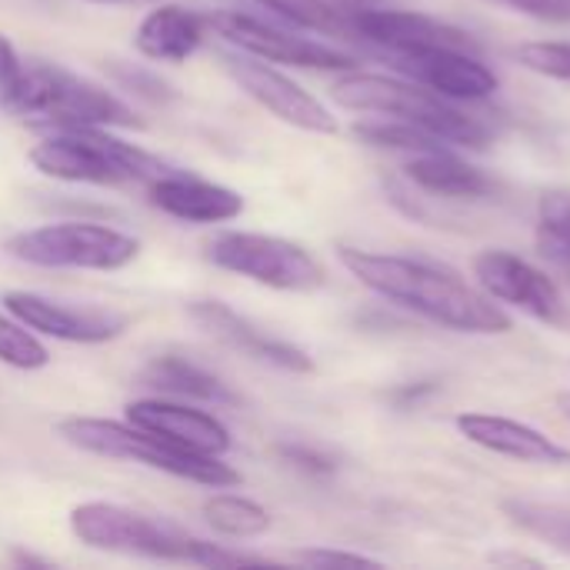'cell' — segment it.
<instances>
[{
	"label": "cell",
	"mask_w": 570,
	"mask_h": 570,
	"mask_svg": "<svg viewBox=\"0 0 570 570\" xmlns=\"http://www.w3.org/2000/svg\"><path fill=\"white\" fill-rule=\"evenodd\" d=\"M140 381L147 387H157L167 397L177 401H200V404H240V397L230 391V384H224L217 374L204 371L200 364H194L190 357H177V354H160L154 357Z\"/></svg>",
	"instance_id": "obj_21"
},
{
	"label": "cell",
	"mask_w": 570,
	"mask_h": 570,
	"mask_svg": "<svg viewBox=\"0 0 570 570\" xmlns=\"http://www.w3.org/2000/svg\"><path fill=\"white\" fill-rule=\"evenodd\" d=\"M0 364L17 371H40L50 364V351L20 321L0 314Z\"/></svg>",
	"instance_id": "obj_27"
},
{
	"label": "cell",
	"mask_w": 570,
	"mask_h": 570,
	"mask_svg": "<svg viewBox=\"0 0 570 570\" xmlns=\"http://www.w3.org/2000/svg\"><path fill=\"white\" fill-rule=\"evenodd\" d=\"M538 247L570 271V190H551L538 204Z\"/></svg>",
	"instance_id": "obj_26"
},
{
	"label": "cell",
	"mask_w": 570,
	"mask_h": 570,
	"mask_svg": "<svg viewBox=\"0 0 570 570\" xmlns=\"http://www.w3.org/2000/svg\"><path fill=\"white\" fill-rule=\"evenodd\" d=\"M204 33H207V17H200L180 3H160L157 10H150L140 20L134 43L150 60L184 63L187 57L197 53V47L204 43Z\"/></svg>",
	"instance_id": "obj_19"
},
{
	"label": "cell",
	"mask_w": 570,
	"mask_h": 570,
	"mask_svg": "<svg viewBox=\"0 0 570 570\" xmlns=\"http://www.w3.org/2000/svg\"><path fill=\"white\" fill-rule=\"evenodd\" d=\"M337 3H344V7H364V3H374V0H337Z\"/></svg>",
	"instance_id": "obj_37"
},
{
	"label": "cell",
	"mask_w": 570,
	"mask_h": 570,
	"mask_svg": "<svg viewBox=\"0 0 570 570\" xmlns=\"http://www.w3.org/2000/svg\"><path fill=\"white\" fill-rule=\"evenodd\" d=\"M127 421L200 458H220L230 451V431L224 428V421L177 397L174 401L167 397L134 401L127 404Z\"/></svg>",
	"instance_id": "obj_15"
},
{
	"label": "cell",
	"mask_w": 570,
	"mask_h": 570,
	"mask_svg": "<svg viewBox=\"0 0 570 570\" xmlns=\"http://www.w3.org/2000/svg\"><path fill=\"white\" fill-rule=\"evenodd\" d=\"M70 531L80 544L94 551L137 554L154 561H177V564H190V554L197 548V538L177 531L174 524L150 521L130 508L107 504V501L77 504L70 511Z\"/></svg>",
	"instance_id": "obj_8"
},
{
	"label": "cell",
	"mask_w": 570,
	"mask_h": 570,
	"mask_svg": "<svg viewBox=\"0 0 570 570\" xmlns=\"http://www.w3.org/2000/svg\"><path fill=\"white\" fill-rule=\"evenodd\" d=\"M27 160L43 177L94 187H117L130 180L150 184L170 170L144 147L114 137L110 127H53V134L30 147Z\"/></svg>",
	"instance_id": "obj_3"
},
{
	"label": "cell",
	"mask_w": 570,
	"mask_h": 570,
	"mask_svg": "<svg viewBox=\"0 0 570 570\" xmlns=\"http://www.w3.org/2000/svg\"><path fill=\"white\" fill-rule=\"evenodd\" d=\"M7 250L33 267L120 271L137 261L140 240L97 220H60L13 234Z\"/></svg>",
	"instance_id": "obj_6"
},
{
	"label": "cell",
	"mask_w": 570,
	"mask_h": 570,
	"mask_svg": "<svg viewBox=\"0 0 570 570\" xmlns=\"http://www.w3.org/2000/svg\"><path fill=\"white\" fill-rule=\"evenodd\" d=\"M150 204L184 224H227L244 214V197L234 187L174 170L150 180Z\"/></svg>",
	"instance_id": "obj_18"
},
{
	"label": "cell",
	"mask_w": 570,
	"mask_h": 570,
	"mask_svg": "<svg viewBox=\"0 0 570 570\" xmlns=\"http://www.w3.org/2000/svg\"><path fill=\"white\" fill-rule=\"evenodd\" d=\"M3 307L27 331L63 344H107L130 327L127 314L100 311V307H70L63 301H50L33 291H7Z\"/></svg>",
	"instance_id": "obj_12"
},
{
	"label": "cell",
	"mask_w": 570,
	"mask_h": 570,
	"mask_svg": "<svg viewBox=\"0 0 570 570\" xmlns=\"http://www.w3.org/2000/svg\"><path fill=\"white\" fill-rule=\"evenodd\" d=\"M438 387L434 384H404V387H394L391 394H387V401H394V404H401V407H407V404H417L421 397H428V394H434Z\"/></svg>",
	"instance_id": "obj_34"
},
{
	"label": "cell",
	"mask_w": 570,
	"mask_h": 570,
	"mask_svg": "<svg viewBox=\"0 0 570 570\" xmlns=\"http://www.w3.org/2000/svg\"><path fill=\"white\" fill-rule=\"evenodd\" d=\"M354 137L371 144V147H384V150H404V154H431V150H454L444 140L431 137L428 130L407 124V120H394V117H381V120H361L354 124Z\"/></svg>",
	"instance_id": "obj_25"
},
{
	"label": "cell",
	"mask_w": 570,
	"mask_h": 570,
	"mask_svg": "<svg viewBox=\"0 0 570 570\" xmlns=\"http://www.w3.org/2000/svg\"><path fill=\"white\" fill-rule=\"evenodd\" d=\"M558 411L570 421V391H561V394H558Z\"/></svg>",
	"instance_id": "obj_36"
},
{
	"label": "cell",
	"mask_w": 570,
	"mask_h": 570,
	"mask_svg": "<svg viewBox=\"0 0 570 570\" xmlns=\"http://www.w3.org/2000/svg\"><path fill=\"white\" fill-rule=\"evenodd\" d=\"M207 27L217 37H224L227 43H234L237 50H247L271 63H287V67H304V70H354L351 53H344L331 43L301 37L291 23L281 27V23H267L250 13L214 10L207 17Z\"/></svg>",
	"instance_id": "obj_9"
},
{
	"label": "cell",
	"mask_w": 570,
	"mask_h": 570,
	"mask_svg": "<svg viewBox=\"0 0 570 570\" xmlns=\"http://www.w3.org/2000/svg\"><path fill=\"white\" fill-rule=\"evenodd\" d=\"M207 254L220 271L264 284L271 291L311 294V291H321L327 281L321 261L307 247L287 237H274V234L227 230L210 240Z\"/></svg>",
	"instance_id": "obj_7"
},
{
	"label": "cell",
	"mask_w": 570,
	"mask_h": 570,
	"mask_svg": "<svg viewBox=\"0 0 570 570\" xmlns=\"http://www.w3.org/2000/svg\"><path fill=\"white\" fill-rule=\"evenodd\" d=\"M107 73H110L124 90H130L134 97H140V100H147V104H170V100H177L174 83H167L160 73L140 67V63L107 60Z\"/></svg>",
	"instance_id": "obj_28"
},
{
	"label": "cell",
	"mask_w": 570,
	"mask_h": 570,
	"mask_svg": "<svg viewBox=\"0 0 570 570\" xmlns=\"http://www.w3.org/2000/svg\"><path fill=\"white\" fill-rule=\"evenodd\" d=\"M474 277L491 301L518 307L548 327H570V304L564 291L531 261L511 250H484L474 257Z\"/></svg>",
	"instance_id": "obj_10"
},
{
	"label": "cell",
	"mask_w": 570,
	"mask_h": 570,
	"mask_svg": "<svg viewBox=\"0 0 570 570\" xmlns=\"http://www.w3.org/2000/svg\"><path fill=\"white\" fill-rule=\"evenodd\" d=\"M411 184H417L428 194L451 197V200H481L498 190V184L474 164L461 160L454 150H431V154H414L407 164Z\"/></svg>",
	"instance_id": "obj_20"
},
{
	"label": "cell",
	"mask_w": 570,
	"mask_h": 570,
	"mask_svg": "<svg viewBox=\"0 0 570 570\" xmlns=\"http://www.w3.org/2000/svg\"><path fill=\"white\" fill-rule=\"evenodd\" d=\"M60 438L87 454L110 458V461H137L144 468L164 471L180 481H194L204 488H234L240 484V474L224 464L220 458H200L190 451L174 448L170 441L124 421H104V417H67L57 424Z\"/></svg>",
	"instance_id": "obj_4"
},
{
	"label": "cell",
	"mask_w": 570,
	"mask_h": 570,
	"mask_svg": "<svg viewBox=\"0 0 570 570\" xmlns=\"http://www.w3.org/2000/svg\"><path fill=\"white\" fill-rule=\"evenodd\" d=\"M10 114L40 117L50 127H144L114 90L47 60L23 63V83Z\"/></svg>",
	"instance_id": "obj_5"
},
{
	"label": "cell",
	"mask_w": 570,
	"mask_h": 570,
	"mask_svg": "<svg viewBox=\"0 0 570 570\" xmlns=\"http://www.w3.org/2000/svg\"><path fill=\"white\" fill-rule=\"evenodd\" d=\"M277 13L284 23L311 33H327V37H357L351 23V7L337 0H254Z\"/></svg>",
	"instance_id": "obj_22"
},
{
	"label": "cell",
	"mask_w": 570,
	"mask_h": 570,
	"mask_svg": "<svg viewBox=\"0 0 570 570\" xmlns=\"http://www.w3.org/2000/svg\"><path fill=\"white\" fill-rule=\"evenodd\" d=\"M488 3L508 7L541 23H570V0H488Z\"/></svg>",
	"instance_id": "obj_33"
},
{
	"label": "cell",
	"mask_w": 570,
	"mask_h": 570,
	"mask_svg": "<svg viewBox=\"0 0 570 570\" xmlns=\"http://www.w3.org/2000/svg\"><path fill=\"white\" fill-rule=\"evenodd\" d=\"M220 63L240 83V90L250 100H257L264 110H271L277 120L307 134H337V117L311 90H304L284 70H277L271 60L254 57L247 50H227L220 53Z\"/></svg>",
	"instance_id": "obj_11"
},
{
	"label": "cell",
	"mask_w": 570,
	"mask_h": 570,
	"mask_svg": "<svg viewBox=\"0 0 570 570\" xmlns=\"http://www.w3.org/2000/svg\"><path fill=\"white\" fill-rule=\"evenodd\" d=\"M454 428L461 431V438H468L471 444L511 458V461H524V464H548V468H564L570 464V451L561 448L554 438H548L544 431L514 421V417H501V414H458Z\"/></svg>",
	"instance_id": "obj_17"
},
{
	"label": "cell",
	"mask_w": 570,
	"mask_h": 570,
	"mask_svg": "<svg viewBox=\"0 0 570 570\" xmlns=\"http://www.w3.org/2000/svg\"><path fill=\"white\" fill-rule=\"evenodd\" d=\"M23 83V60L17 57L7 33H0V107L10 110Z\"/></svg>",
	"instance_id": "obj_32"
},
{
	"label": "cell",
	"mask_w": 570,
	"mask_h": 570,
	"mask_svg": "<svg viewBox=\"0 0 570 570\" xmlns=\"http://www.w3.org/2000/svg\"><path fill=\"white\" fill-rule=\"evenodd\" d=\"M277 454L281 461H287L291 468L304 471V474H314V478H327L337 471V458L314 448V444H301V441H287V444H277Z\"/></svg>",
	"instance_id": "obj_30"
},
{
	"label": "cell",
	"mask_w": 570,
	"mask_h": 570,
	"mask_svg": "<svg viewBox=\"0 0 570 570\" xmlns=\"http://www.w3.org/2000/svg\"><path fill=\"white\" fill-rule=\"evenodd\" d=\"M190 317L207 334H214L227 347H234V351H240V354H247V357H254L261 364L281 367L287 374H311L314 371V361H311V354L304 347L267 334L250 317L237 314L234 307H227L220 301H194L190 304Z\"/></svg>",
	"instance_id": "obj_16"
},
{
	"label": "cell",
	"mask_w": 570,
	"mask_h": 570,
	"mask_svg": "<svg viewBox=\"0 0 570 570\" xmlns=\"http://www.w3.org/2000/svg\"><path fill=\"white\" fill-rule=\"evenodd\" d=\"M518 60L551 80H564L570 83V43H558V40H534L518 47Z\"/></svg>",
	"instance_id": "obj_29"
},
{
	"label": "cell",
	"mask_w": 570,
	"mask_h": 570,
	"mask_svg": "<svg viewBox=\"0 0 570 570\" xmlns=\"http://www.w3.org/2000/svg\"><path fill=\"white\" fill-rule=\"evenodd\" d=\"M394 63L407 80H417L448 100H488L501 83L498 73L464 47H421L394 57Z\"/></svg>",
	"instance_id": "obj_13"
},
{
	"label": "cell",
	"mask_w": 570,
	"mask_h": 570,
	"mask_svg": "<svg viewBox=\"0 0 570 570\" xmlns=\"http://www.w3.org/2000/svg\"><path fill=\"white\" fill-rule=\"evenodd\" d=\"M204 518L220 538L250 541L271 531V514L250 498L240 494H214L204 501Z\"/></svg>",
	"instance_id": "obj_23"
},
{
	"label": "cell",
	"mask_w": 570,
	"mask_h": 570,
	"mask_svg": "<svg viewBox=\"0 0 570 570\" xmlns=\"http://www.w3.org/2000/svg\"><path fill=\"white\" fill-rule=\"evenodd\" d=\"M341 264L377 297L407 307L448 331L458 334H508L511 317L494 304L484 291L461 281L454 271L401 257V254H377L361 247H337Z\"/></svg>",
	"instance_id": "obj_1"
},
{
	"label": "cell",
	"mask_w": 570,
	"mask_h": 570,
	"mask_svg": "<svg viewBox=\"0 0 570 570\" xmlns=\"http://www.w3.org/2000/svg\"><path fill=\"white\" fill-rule=\"evenodd\" d=\"M504 514L511 518L514 528H521L524 534L558 548L561 554H570V511L561 504H541V501H528V498H511L501 504Z\"/></svg>",
	"instance_id": "obj_24"
},
{
	"label": "cell",
	"mask_w": 570,
	"mask_h": 570,
	"mask_svg": "<svg viewBox=\"0 0 570 570\" xmlns=\"http://www.w3.org/2000/svg\"><path fill=\"white\" fill-rule=\"evenodd\" d=\"M13 561L23 564V568H50V561H40V558H33V554H23V551H17Z\"/></svg>",
	"instance_id": "obj_35"
},
{
	"label": "cell",
	"mask_w": 570,
	"mask_h": 570,
	"mask_svg": "<svg viewBox=\"0 0 570 570\" xmlns=\"http://www.w3.org/2000/svg\"><path fill=\"white\" fill-rule=\"evenodd\" d=\"M90 3H120V0H90Z\"/></svg>",
	"instance_id": "obj_38"
},
{
	"label": "cell",
	"mask_w": 570,
	"mask_h": 570,
	"mask_svg": "<svg viewBox=\"0 0 570 570\" xmlns=\"http://www.w3.org/2000/svg\"><path fill=\"white\" fill-rule=\"evenodd\" d=\"M331 97L361 114H381L394 120H407L431 137L444 140L448 147H468L481 150L491 144V127L478 117L454 107L448 97L428 90L417 80L387 77V73H364V70H344V77L334 80Z\"/></svg>",
	"instance_id": "obj_2"
},
{
	"label": "cell",
	"mask_w": 570,
	"mask_h": 570,
	"mask_svg": "<svg viewBox=\"0 0 570 570\" xmlns=\"http://www.w3.org/2000/svg\"><path fill=\"white\" fill-rule=\"evenodd\" d=\"M297 564L307 568H381V561L357 554V551H337V548H307L294 554Z\"/></svg>",
	"instance_id": "obj_31"
},
{
	"label": "cell",
	"mask_w": 570,
	"mask_h": 570,
	"mask_svg": "<svg viewBox=\"0 0 570 570\" xmlns=\"http://www.w3.org/2000/svg\"><path fill=\"white\" fill-rule=\"evenodd\" d=\"M351 23L357 40H367L381 50H387L391 57L421 50V47H464V50H478V43L471 40L468 30L428 17V13H414V10H371V7H351Z\"/></svg>",
	"instance_id": "obj_14"
}]
</instances>
